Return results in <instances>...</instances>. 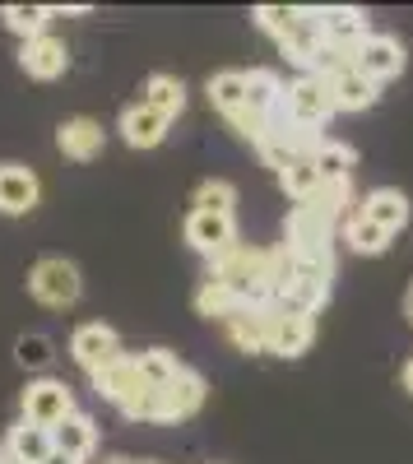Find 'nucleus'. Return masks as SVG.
<instances>
[{"label":"nucleus","mask_w":413,"mask_h":464,"mask_svg":"<svg viewBox=\"0 0 413 464\" xmlns=\"http://www.w3.org/2000/svg\"><path fill=\"white\" fill-rule=\"evenodd\" d=\"M43 200V181L24 163H0V214H28Z\"/></svg>","instance_id":"4468645a"},{"label":"nucleus","mask_w":413,"mask_h":464,"mask_svg":"<svg viewBox=\"0 0 413 464\" xmlns=\"http://www.w3.org/2000/svg\"><path fill=\"white\" fill-rule=\"evenodd\" d=\"M358 214H362V218H371L377 227H386L390 237H395L399 227H408L413 205H408L404 190H395V186H377V190H367V196L358 200Z\"/></svg>","instance_id":"6ab92c4d"},{"label":"nucleus","mask_w":413,"mask_h":464,"mask_svg":"<svg viewBox=\"0 0 413 464\" xmlns=\"http://www.w3.org/2000/svg\"><path fill=\"white\" fill-rule=\"evenodd\" d=\"M93 391L107 400V404H117V409H126V404H135L149 385H144V376H139V362H135V353H121L117 362H107L102 372H93Z\"/></svg>","instance_id":"9b49d317"},{"label":"nucleus","mask_w":413,"mask_h":464,"mask_svg":"<svg viewBox=\"0 0 413 464\" xmlns=\"http://www.w3.org/2000/svg\"><path fill=\"white\" fill-rule=\"evenodd\" d=\"M52 441H56L61 455H74V459H84V464H89V455L98 450V428H93V418H89V413L74 409V413L61 422V428L52 432Z\"/></svg>","instance_id":"4be33fe9"},{"label":"nucleus","mask_w":413,"mask_h":464,"mask_svg":"<svg viewBox=\"0 0 413 464\" xmlns=\"http://www.w3.org/2000/svg\"><path fill=\"white\" fill-rule=\"evenodd\" d=\"M316 172H321V181L325 186H334V181H349L353 177V168H358V153H353V144H344V140H321V149H316Z\"/></svg>","instance_id":"b1692460"},{"label":"nucleus","mask_w":413,"mask_h":464,"mask_svg":"<svg viewBox=\"0 0 413 464\" xmlns=\"http://www.w3.org/2000/svg\"><path fill=\"white\" fill-rule=\"evenodd\" d=\"M139 102H149L154 111H163L168 121L172 116H181L186 111V84L177 80V74H149L144 80V98Z\"/></svg>","instance_id":"393cba45"},{"label":"nucleus","mask_w":413,"mask_h":464,"mask_svg":"<svg viewBox=\"0 0 413 464\" xmlns=\"http://www.w3.org/2000/svg\"><path fill=\"white\" fill-rule=\"evenodd\" d=\"M102 464H135V459H126V455H107Z\"/></svg>","instance_id":"e433bc0d"},{"label":"nucleus","mask_w":413,"mask_h":464,"mask_svg":"<svg viewBox=\"0 0 413 464\" xmlns=\"http://www.w3.org/2000/svg\"><path fill=\"white\" fill-rule=\"evenodd\" d=\"M52 358H56V348H52L47 334L33 330V334H19V339H14V362H19L24 372H47Z\"/></svg>","instance_id":"473e14b6"},{"label":"nucleus","mask_w":413,"mask_h":464,"mask_svg":"<svg viewBox=\"0 0 413 464\" xmlns=\"http://www.w3.org/2000/svg\"><path fill=\"white\" fill-rule=\"evenodd\" d=\"M196 312H200L205 321H218V325H223V321H233V316L242 312V302H237L228 288H223L218 279H209V275H205V279H200V288H196Z\"/></svg>","instance_id":"cd10ccee"},{"label":"nucleus","mask_w":413,"mask_h":464,"mask_svg":"<svg viewBox=\"0 0 413 464\" xmlns=\"http://www.w3.org/2000/svg\"><path fill=\"white\" fill-rule=\"evenodd\" d=\"M270 312L274 306H242L233 321H223V330H228V339L242 353H265L270 348Z\"/></svg>","instance_id":"aec40b11"},{"label":"nucleus","mask_w":413,"mask_h":464,"mask_svg":"<svg viewBox=\"0 0 413 464\" xmlns=\"http://www.w3.org/2000/svg\"><path fill=\"white\" fill-rule=\"evenodd\" d=\"M279 186H283V196L293 200V205H307V200H316L321 196V172H316V163L312 159H297L293 168H283L279 172Z\"/></svg>","instance_id":"c85d7f7f"},{"label":"nucleus","mask_w":413,"mask_h":464,"mask_svg":"<svg viewBox=\"0 0 413 464\" xmlns=\"http://www.w3.org/2000/svg\"><path fill=\"white\" fill-rule=\"evenodd\" d=\"M28 293L43 302V306H74L84 293V279H80V265L65 260V256H43L33 269H28Z\"/></svg>","instance_id":"423d86ee"},{"label":"nucleus","mask_w":413,"mask_h":464,"mask_svg":"<svg viewBox=\"0 0 413 464\" xmlns=\"http://www.w3.org/2000/svg\"><path fill=\"white\" fill-rule=\"evenodd\" d=\"M404 65H408V52H404V43H399V37H390V33H371L367 43L358 47V70L367 74L371 84L399 80V74H404Z\"/></svg>","instance_id":"9d476101"},{"label":"nucleus","mask_w":413,"mask_h":464,"mask_svg":"<svg viewBox=\"0 0 413 464\" xmlns=\"http://www.w3.org/2000/svg\"><path fill=\"white\" fill-rule=\"evenodd\" d=\"M47 464H84V459H74V455H61V450H52V459Z\"/></svg>","instance_id":"72a5a7b5"},{"label":"nucleus","mask_w":413,"mask_h":464,"mask_svg":"<svg viewBox=\"0 0 413 464\" xmlns=\"http://www.w3.org/2000/svg\"><path fill=\"white\" fill-rule=\"evenodd\" d=\"M200 404H205V376L186 367L172 385L144 391L135 404H126L121 418H130V422H181V418L200 413Z\"/></svg>","instance_id":"7ed1b4c3"},{"label":"nucleus","mask_w":413,"mask_h":464,"mask_svg":"<svg viewBox=\"0 0 413 464\" xmlns=\"http://www.w3.org/2000/svg\"><path fill=\"white\" fill-rule=\"evenodd\" d=\"M404 316L413 321V284H408V293H404Z\"/></svg>","instance_id":"c9c22d12"},{"label":"nucleus","mask_w":413,"mask_h":464,"mask_svg":"<svg viewBox=\"0 0 413 464\" xmlns=\"http://www.w3.org/2000/svg\"><path fill=\"white\" fill-rule=\"evenodd\" d=\"M0 464H5V455H0Z\"/></svg>","instance_id":"58836bf2"},{"label":"nucleus","mask_w":413,"mask_h":464,"mask_svg":"<svg viewBox=\"0 0 413 464\" xmlns=\"http://www.w3.org/2000/svg\"><path fill=\"white\" fill-rule=\"evenodd\" d=\"M107 144V130L93 121V116H70V121L56 126V149L70 163H93Z\"/></svg>","instance_id":"ddd939ff"},{"label":"nucleus","mask_w":413,"mask_h":464,"mask_svg":"<svg viewBox=\"0 0 413 464\" xmlns=\"http://www.w3.org/2000/svg\"><path fill=\"white\" fill-rule=\"evenodd\" d=\"M255 24L274 37L279 52H283L293 65H303V74L316 70V56H321V47H325V37H321V10L260 5V10H255Z\"/></svg>","instance_id":"f03ea898"},{"label":"nucleus","mask_w":413,"mask_h":464,"mask_svg":"<svg viewBox=\"0 0 413 464\" xmlns=\"http://www.w3.org/2000/svg\"><path fill=\"white\" fill-rule=\"evenodd\" d=\"M209 279H218L242 306H274V265L265 246H233L228 256L209 260Z\"/></svg>","instance_id":"f257e3e1"},{"label":"nucleus","mask_w":413,"mask_h":464,"mask_svg":"<svg viewBox=\"0 0 413 464\" xmlns=\"http://www.w3.org/2000/svg\"><path fill=\"white\" fill-rule=\"evenodd\" d=\"M330 89H334V107L340 111H367V107H377V98H381V84H371L358 65L344 70V74H334Z\"/></svg>","instance_id":"412c9836"},{"label":"nucleus","mask_w":413,"mask_h":464,"mask_svg":"<svg viewBox=\"0 0 413 464\" xmlns=\"http://www.w3.org/2000/svg\"><path fill=\"white\" fill-rule=\"evenodd\" d=\"M404 391H408V395H413V358H408V362H404Z\"/></svg>","instance_id":"f704fd0d"},{"label":"nucleus","mask_w":413,"mask_h":464,"mask_svg":"<svg viewBox=\"0 0 413 464\" xmlns=\"http://www.w3.org/2000/svg\"><path fill=\"white\" fill-rule=\"evenodd\" d=\"M135 362H139V376H144L149 391H163V385H172L186 372V362L172 348H144V353H135Z\"/></svg>","instance_id":"a878e982"},{"label":"nucleus","mask_w":413,"mask_h":464,"mask_svg":"<svg viewBox=\"0 0 413 464\" xmlns=\"http://www.w3.org/2000/svg\"><path fill=\"white\" fill-rule=\"evenodd\" d=\"M56 450L52 432L37 428V422H14V428L5 432V446H0V455H5V464H47Z\"/></svg>","instance_id":"f3484780"},{"label":"nucleus","mask_w":413,"mask_h":464,"mask_svg":"<svg viewBox=\"0 0 413 464\" xmlns=\"http://www.w3.org/2000/svg\"><path fill=\"white\" fill-rule=\"evenodd\" d=\"M344 218L334 214L321 196L307 200V205H293L288 209V223H283V246L307 256V251H334V227Z\"/></svg>","instance_id":"20e7f679"},{"label":"nucleus","mask_w":413,"mask_h":464,"mask_svg":"<svg viewBox=\"0 0 413 464\" xmlns=\"http://www.w3.org/2000/svg\"><path fill=\"white\" fill-rule=\"evenodd\" d=\"M135 464H154V459H135Z\"/></svg>","instance_id":"4c0bfd02"},{"label":"nucleus","mask_w":413,"mask_h":464,"mask_svg":"<svg viewBox=\"0 0 413 464\" xmlns=\"http://www.w3.org/2000/svg\"><path fill=\"white\" fill-rule=\"evenodd\" d=\"M283 80L274 70H246V111H255V116H270L279 102H283Z\"/></svg>","instance_id":"bb28decb"},{"label":"nucleus","mask_w":413,"mask_h":464,"mask_svg":"<svg viewBox=\"0 0 413 464\" xmlns=\"http://www.w3.org/2000/svg\"><path fill=\"white\" fill-rule=\"evenodd\" d=\"M70 358L93 376V372H102L107 362L121 358V334L111 330V325H102V321H84L80 330L70 334Z\"/></svg>","instance_id":"6e6552de"},{"label":"nucleus","mask_w":413,"mask_h":464,"mask_svg":"<svg viewBox=\"0 0 413 464\" xmlns=\"http://www.w3.org/2000/svg\"><path fill=\"white\" fill-rule=\"evenodd\" d=\"M312 339H316V321L312 316L283 312V306L270 312V348H265V353H274V358H303L312 348Z\"/></svg>","instance_id":"f8f14e48"},{"label":"nucleus","mask_w":413,"mask_h":464,"mask_svg":"<svg viewBox=\"0 0 413 464\" xmlns=\"http://www.w3.org/2000/svg\"><path fill=\"white\" fill-rule=\"evenodd\" d=\"M191 209H205V214H233V209H237V186H233V181H223V177L200 181Z\"/></svg>","instance_id":"2f4dec72"},{"label":"nucleus","mask_w":413,"mask_h":464,"mask_svg":"<svg viewBox=\"0 0 413 464\" xmlns=\"http://www.w3.org/2000/svg\"><path fill=\"white\" fill-rule=\"evenodd\" d=\"M186 242H191L200 256L218 260L237 246V218L233 214H205V209H191L186 214Z\"/></svg>","instance_id":"1a4fd4ad"},{"label":"nucleus","mask_w":413,"mask_h":464,"mask_svg":"<svg viewBox=\"0 0 413 464\" xmlns=\"http://www.w3.org/2000/svg\"><path fill=\"white\" fill-rule=\"evenodd\" d=\"M0 19H5V28L14 37H24V43H33V37H43L47 24H52V5H5L0 10Z\"/></svg>","instance_id":"7c9ffc66"},{"label":"nucleus","mask_w":413,"mask_h":464,"mask_svg":"<svg viewBox=\"0 0 413 464\" xmlns=\"http://www.w3.org/2000/svg\"><path fill=\"white\" fill-rule=\"evenodd\" d=\"M168 116L163 111H154L149 102H130L126 111H121V121H117V130H121V140L130 144V149H158L163 140H168Z\"/></svg>","instance_id":"a211bd4d"},{"label":"nucleus","mask_w":413,"mask_h":464,"mask_svg":"<svg viewBox=\"0 0 413 464\" xmlns=\"http://www.w3.org/2000/svg\"><path fill=\"white\" fill-rule=\"evenodd\" d=\"M344 242L358 251V256H381L386 246H390V232L386 227H377L371 218H362L358 209L349 214V223H344Z\"/></svg>","instance_id":"c756f323"},{"label":"nucleus","mask_w":413,"mask_h":464,"mask_svg":"<svg viewBox=\"0 0 413 464\" xmlns=\"http://www.w3.org/2000/svg\"><path fill=\"white\" fill-rule=\"evenodd\" d=\"M19 409H24V422H37V428L56 432L61 422L74 413V391L65 381H56V376H37V381L24 385Z\"/></svg>","instance_id":"0eeeda50"},{"label":"nucleus","mask_w":413,"mask_h":464,"mask_svg":"<svg viewBox=\"0 0 413 464\" xmlns=\"http://www.w3.org/2000/svg\"><path fill=\"white\" fill-rule=\"evenodd\" d=\"M321 37L330 47H353L358 52L371 37V19L358 5H330V10H321Z\"/></svg>","instance_id":"2eb2a0df"},{"label":"nucleus","mask_w":413,"mask_h":464,"mask_svg":"<svg viewBox=\"0 0 413 464\" xmlns=\"http://www.w3.org/2000/svg\"><path fill=\"white\" fill-rule=\"evenodd\" d=\"M205 93H209V107H218L223 116L242 111L246 107V70H218V74H209Z\"/></svg>","instance_id":"5701e85b"},{"label":"nucleus","mask_w":413,"mask_h":464,"mask_svg":"<svg viewBox=\"0 0 413 464\" xmlns=\"http://www.w3.org/2000/svg\"><path fill=\"white\" fill-rule=\"evenodd\" d=\"M283 111H288V126L321 130L340 107H334V89H330V80H321V74H297V80L283 89Z\"/></svg>","instance_id":"39448f33"},{"label":"nucleus","mask_w":413,"mask_h":464,"mask_svg":"<svg viewBox=\"0 0 413 464\" xmlns=\"http://www.w3.org/2000/svg\"><path fill=\"white\" fill-rule=\"evenodd\" d=\"M19 65H24L28 80H61L70 70V52H65L61 37L43 33V37H33V43L19 47Z\"/></svg>","instance_id":"dca6fc26"}]
</instances>
